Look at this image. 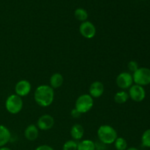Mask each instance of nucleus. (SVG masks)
I'll use <instances>...</instances> for the list:
<instances>
[{
  "instance_id": "nucleus-1",
  "label": "nucleus",
  "mask_w": 150,
  "mask_h": 150,
  "mask_svg": "<svg viewBox=\"0 0 150 150\" xmlns=\"http://www.w3.org/2000/svg\"><path fill=\"white\" fill-rule=\"evenodd\" d=\"M34 99L36 103L41 107H48L54 100V90L49 85H40L36 88L34 93Z\"/></svg>"
},
{
  "instance_id": "nucleus-2",
  "label": "nucleus",
  "mask_w": 150,
  "mask_h": 150,
  "mask_svg": "<svg viewBox=\"0 0 150 150\" xmlns=\"http://www.w3.org/2000/svg\"><path fill=\"white\" fill-rule=\"evenodd\" d=\"M99 141L104 144H112L118 137L117 132L112 126L108 125H101L98 130Z\"/></svg>"
},
{
  "instance_id": "nucleus-3",
  "label": "nucleus",
  "mask_w": 150,
  "mask_h": 150,
  "mask_svg": "<svg viewBox=\"0 0 150 150\" xmlns=\"http://www.w3.org/2000/svg\"><path fill=\"white\" fill-rule=\"evenodd\" d=\"M94 105V100L89 94L80 95L75 103V108L81 114L89 112Z\"/></svg>"
},
{
  "instance_id": "nucleus-4",
  "label": "nucleus",
  "mask_w": 150,
  "mask_h": 150,
  "mask_svg": "<svg viewBox=\"0 0 150 150\" xmlns=\"http://www.w3.org/2000/svg\"><path fill=\"white\" fill-rule=\"evenodd\" d=\"M23 102L22 98L18 95H11L6 99L5 108L10 114H17L23 108Z\"/></svg>"
},
{
  "instance_id": "nucleus-5",
  "label": "nucleus",
  "mask_w": 150,
  "mask_h": 150,
  "mask_svg": "<svg viewBox=\"0 0 150 150\" xmlns=\"http://www.w3.org/2000/svg\"><path fill=\"white\" fill-rule=\"evenodd\" d=\"M133 82L139 86H146L150 83V69L147 67H139L133 74Z\"/></svg>"
},
{
  "instance_id": "nucleus-6",
  "label": "nucleus",
  "mask_w": 150,
  "mask_h": 150,
  "mask_svg": "<svg viewBox=\"0 0 150 150\" xmlns=\"http://www.w3.org/2000/svg\"><path fill=\"white\" fill-rule=\"evenodd\" d=\"M116 83L121 89H127L133 85V75L127 72H122L117 76Z\"/></svg>"
},
{
  "instance_id": "nucleus-7",
  "label": "nucleus",
  "mask_w": 150,
  "mask_h": 150,
  "mask_svg": "<svg viewBox=\"0 0 150 150\" xmlns=\"http://www.w3.org/2000/svg\"><path fill=\"white\" fill-rule=\"evenodd\" d=\"M129 98H131L135 102H142L145 99L146 97V91L144 88L139 85H132L129 88Z\"/></svg>"
},
{
  "instance_id": "nucleus-8",
  "label": "nucleus",
  "mask_w": 150,
  "mask_h": 150,
  "mask_svg": "<svg viewBox=\"0 0 150 150\" xmlns=\"http://www.w3.org/2000/svg\"><path fill=\"white\" fill-rule=\"evenodd\" d=\"M79 32L83 38L92 39L96 35V28L92 22L86 21L81 23L79 26Z\"/></svg>"
},
{
  "instance_id": "nucleus-9",
  "label": "nucleus",
  "mask_w": 150,
  "mask_h": 150,
  "mask_svg": "<svg viewBox=\"0 0 150 150\" xmlns=\"http://www.w3.org/2000/svg\"><path fill=\"white\" fill-rule=\"evenodd\" d=\"M54 119L50 114H43L39 117L37 122V127L40 130H49L54 127Z\"/></svg>"
},
{
  "instance_id": "nucleus-10",
  "label": "nucleus",
  "mask_w": 150,
  "mask_h": 150,
  "mask_svg": "<svg viewBox=\"0 0 150 150\" xmlns=\"http://www.w3.org/2000/svg\"><path fill=\"white\" fill-rule=\"evenodd\" d=\"M32 89V85L30 82L27 80H21L17 82L15 86L16 95H18L21 98L25 97L29 95Z\"/></svg>"
},
{
  "instance_id": "nucleus-11",
  "label": "nucleus",
  "mask_w": 150,
  "mask_h": 150,
  "mask_svg": "<svg viewBox=\"0 0 150 150\" xmlns=\"http://www.w3.org/2000/svg\"><path fill=\"white\" fill-rule=\"evenodd\" d=\"M104 85L102 82L94 81L93 83H91L89 89V95L92 97V98H98L103 95L104 93Z\"/></svg>"
},
{
  "instance_id": "nucleus-12",
  "label": "nucleus",
  "mask_w": 150,
  "mask_h": 150,
  "mask_svg": "<svg viewBox=\"0 0 150 150\" xmlns=\"http://www.w3.org/2000/svg\"><path fill=\"white\" fill-rule=\"evenodd\" d=\"M24 136L26 139L30 142H34L39 136V129L35 125H29L24 130Z\"/></svg>"
},
{
  "instance_id": "nucleus-13",
  "label": "nucleus",
  "mask_w": 150,
  "mask_h": 150,
  "mask_svg": "<svg viewBox=\"0 0 150 150\" xmlns=\"http://www.w3.org/2000/svg\"><path fill=\"white\" fill-rule=\"evenodd\" d=\"M11 139L10 130L6 126L0 125V147L4 146Z\"/></svg>"
},
{
  "instance_id": "nucleus-14",
  "label": "nucleus",
  "mask_w": 150,
  "mask_h": 150,
  "mask_svg": "<svg viewBox=\"0 0 150 150\" xmlns=\"http://www.w3.org/2000/svg\"><path fill=\"white\" fill-rule=\"evenodd\" d=\"M84 134V128L81 125L76 124L73 125L70 130V136L74 141H79L83 138Z\"/></svg>"
},
{
  "instance_id": "nucleus-15",
  "label": "nucleus",
  "mask_w": 150,
  "mask_h": 150,
  "mask_svg": "<svg viewBox=\"0 0 150 150\" xmlns=\"http://www.w3.org/2000/svg\"><path fill=\"white\" fill-rule=\"evenodd\" d=\"M50 85L51 87L53 89H58V88L61 87L62 86L63 83H64V77L62 75L59 73H55L51 76L50 78Z\"/></svg>"
},
{
  "instance_id": "nucleus-16",
  "label": "nucleus",
  "mask_w": 150,
  "mask_h": 150,
  "mask_svg": "<svg viewBox=\"0 0 150 150\" xmlns=\"http://www.w3.org/2000/svg\"><path fill=\"white\" fill-rule=\"evenodd\" d=\"M77 150H96L95 143L90 139L83 140L78 143Z\"/></svg>"
},
{
  "instance_id": "nucleus-17",
  "label": "nucleus",
  "mask_w": 150,
  "mask_h": 150,
  "mask_svg": "<svg viewBox=\"0 0 150 150\" xmlns=\"http://www.w3.org/2000/svg\"><path fill=\"white\" fill-rule=\"evenodd\" d=\"M114 99L117 104H124L129 99V95L125 91H120L115 94Z\"/></svg>"
},
{
  "instance_id": "nucleus-18",
  "label": "nucleus",
  "mask_w": 150,
  "mask_h": 150,
  "mask_svg": "<svg viewBox=\"0 0 150 150\" xmlns=\"http://www.w3.org/2000/svg\"><path fill=\"white\" fill-rule=\"evenodd\" d=\"M75 17L79 21L82 22L87 21L88 18V13L85 9L83 8H77L74 12Z\"/></svg>"
},
{
  "instance_id": "nucleus-19",
  "label": "nucleus",
  "mask_w": 150,
  "mask_h": 150,
  "mask_svg": "<svg viewBox=\"0 0 150 150\" xmlns=\"http://www.w3.org/2000/svg\"><path fill=\"white\" fill-rule=\"evenodd\" d=\"M114 144V147L117 150H126L127 149V141L122 137H117Z\"/></svg>"
},
{
  "instance_id": "nucleus-20",
  "label": "nucleus",
  "mask_w": 150,
  "mask_h": 150,
  "mask_svg": "<svg viewBox=\"0 0 150 150\" xmlns=\"http://www.w3.org/2000/svg\"><path fill=\"white\" fill-rule=\"evenodd\" d=\"M142 144L144 147L150 148V129L145 130L142 134Z\"/></svg>"
},
{
  "instance_id": "nucleus-21",
  "label": "nucleus",
  "mask_w": 150,
  "mask_h": 150,
  "mask_svg": "<svg viewBox=\"0 0 150 150\" xmlns=\"http://www.w3.org/2000/svg\"><path fill=\"white\" fill-rule=\"evenodd\" d=\"M78 143L76 141L68 140L63 144L62 150H77Z\"/></svg>"
},
{
  "instance_id": "nucleus-22",
  "label": "nucleus",
  "mask_w": 150,
  "mask_h": 150,
  "mask_svg": "<svg viewBox=\"0 0 150 150\" xmlns=\"http://www.w3.org/2000/svg\"><path fill=\"white\" fill-rule=\"evenodd\" d=\"M127 68L129 69L130 72L132 73H134L136 70L139 69V64H138V62L136 61H130L129 62L128 64H127Z\"/></svg>"
},
{
  "instance_id": "nucleus-23",
  "label": "nucleus",
  "mask_w": 150,
  "mask_h": 150,
  "mask_svg": "<svg viewBox=\"0 0 150 150\" xmlns=\"http://www.w3.org/2000/svg\"><path fill=\"white\" fill-rule=\"evenodd\" d=\"M70 114H71L72 117L74 119H78V118H80L81 116L82 115L81 114L80 112H79V111H77V110L76 109V108H73V109H72L71 111V113H70Z\"/></svg>"
},
{
  "instance_id": "nucleus-24",
  "label": "nucleus",
  "mask_w": 150,
  "mask_h": 150,
  "mask_svg": "<svg viewBox=\"0 0 150 150\" xmlns=\"http://www.w3.org/2000/svg\"><path fill=\"white\" fill-rule=\"evenodd\" d=\"M35 150H54V148H52L51 146H49V145L43 144V145H40V146H38V147L35 149Z\"/></svg>"
},
{
  "instance_id": "nucleus-25",
  "label": "nucleus",
  "mask_w": 150,
  "mask_h": 150,
  "mask_svg": "<svg viewBox=\"0 0 150 150\" xmlns=\"http://www.w3.org/2000/svg\"><path fill=\"white\" fill-rule=\"evenodd\" d=\"M0 150H12L11 149H10L9 147H7V146H2V147H0Z\"/></svg>"
},
{
  "instance_id": "nucleus-26",
  "label": "nucleus",
  "mask_w": 150,
  "mask_h": 150,
  "mask_svg": "<svg viewBox=\"0 0 150 150\" xmlns=\"http://www.w3.org/2000/svg\"><path fill=\"white\" fill-rule=\"evenodd\" d=\"M126 150H139V149L136 147H130V148H127Z\"/></svg>"
},
{
  "instance_id": "nucleus-27",
  "label": "nucleus",
  "mask_w": 150,
  "mask_h": 150,
  "mask_svg": "<svg viewBox=\"0 0 150 150\" xmlns=\"http://www.w3.org/2000/svg\"><path fill=\"white\" fill-rule=\"evenodd\" d=\"M142 1H145V0H142Z\"/></svg>"
},
{
  "instance_id": "nucleus-28",
  "label": "nucleus",
  "mask_w": 150,
  "mask_h": 150,
  "mask_svg": "<svg viewBox=\"0 0 150 150\" xmlns=\"http://www.w3.org/2000/svg\"><path fill=\"white\" fill-rule=\"evenodd\" d=\"M104 150H107V149H104Z\"/></svg>"
}]
</instances>
